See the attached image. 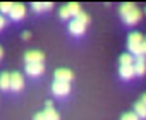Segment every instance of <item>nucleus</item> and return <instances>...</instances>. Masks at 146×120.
Returning a JSON list of instances; mask_svg holds the SVG:
<instances>
[{
	"label": "nucleus",
	"mask_w": 146,
	"mask_h": 120,
	"mask_svg": "<svg viewBox=\"0 0 146 120\" xmlns=\"http://www.w3.org/2000/svg\"><path fill=\"white\" fill-rule=\"evenodd\" d=\"M119 14L125 24H136L141 19V11L134 4H122L119 9Z\"/></svg>",
	"instance_id": "nucleus-1"
},
{
	"label": "nucleus",
	"mask_w": 146,
	"mask_h": 120,
	"mask_svg": "<svg viewBox=\"0 0 146 120\" xmlns=\"http://www.w3.org/2000/svg\"><path fill=\"white\" fill-rule=\"evenodd\" d=\"M141 43H143V34L141 33H131L127 38V48L131 51V55L139 57L141 55Z\"/></svg>",
	"instance_id": "nucleus-2"
},
{
	"label": "nucleus",
	"mask_w": 146,
	"mask_h": 120,
	"mask_svg": "<svg viewBox=\"0 0 146 120\" xmlns=\"http://www.w3.org/2000/svg\"><path fill=\"white\" fill-rule=\"evenodd\" d=\"M43 60H45V55H43L41 51H38V50H29V51H26V55H24L26 65H28V64H43Z\"/></svg>",
	"instance_id": "nucleus-3"
},
{
	"label": "nucleus",
	"mask_w": 146,
	"mask_h": 120,
	"mask_svg": "<svg viewBox=\"0 0 146 120\" xmlns=\"http://www.w3.org/2000/svg\"><path fill=\"white\" fill-rule=\"evenodd\" d=\"M52 93L55 96H65L70 93V84L69 82H60V81H55L52 84Z\"/></svg>",
	"instance_id": "nucleus-4"
},
{
	"label": "nucleus",
	"mask_w": 146,
	"mask_h": 120,
	"mask_svg": "<svg viewBox=\"0 0 146 120\" xmlns=\"http://www.w3.org/2000/svg\"><path fill=\"white\" fill-rule=\"evenodd\" d=\"M24 16H26V7H24L23 4H14V5H12V11H11V14H9V17L14 19V21H21Z\"/></svg>",
	"instance_id": "nucleus-5"
},
{
	"label": "nucleus",
	"mask_w": 146,
	"mask_h": 120,
	"mask_svg": "<svg viewBox=\"0 0 146 120\" xmlns=\"http://www.w3.org/2000/svg\"><path fill=\"white\" fill-rule=\"evenodd\" d=\"M24 88V79L19 72H12L11 74V89L14 91H21Z\"/></svg>",
	"instance_id": "nucleus-6"
},
{
	"label": "nucleus",
	"mask_w": 146,
	"mask_h": 120,
	"mask_svg": "<svg viewBox=\"0 0 146 120\" xmlns=\"http://www.w3.org/2000/svg\"><path fill=\"white\" fill-rule=\"evenodd\" d=\"M134 72H136V76L146 74V60H144L143 55H139V57L134 58Z\"/></svg>",
	"instance_id": "nucleus-7"
},
{
	"label": "nucleus",
	"mask_w": 146,
	"mask_h": 120,
	"mask_svg": "<svg viewBox=\"0 0 146 120\" xmlns=\"http://www.w3.org/2000/svg\"><path fill=\"white\" fill-rule=\"evenodd\" d=\"M55 81H60V82H70L72 81V72L69 69H57L55 71Z\"/></svg>",
	"instance_id": "nucleus-8"
},
{
	"label": "nucleus",
	"mask_w": 146,
	"mask_h": 120,
	"mask_svg": "<svg viewBox=\"0 0 146 120\" xmlns=\"http://www.w3.org/2000/svg\"><path fill=\"white\" fill-rule=\"evenodd\" d=\"M43 71H45L43 64H28L26 65V74L31 76V77H36V76L43 74Z\"/></svg>",
	"instance_id": "nucleus-9"
},
{
	"label": "nucleus",
	"mask_w": 146,
	"mask_h": 120,
	"mask_svg": "<svg viewBox=\"0 0 146 120\" xmlns=\"http://www.w3.org/2000/svg\"><path fill=\"white\" fill-rule=\"evenodd\" d=\"M84 29H86V26H84V24H81V22H79V21H76V19H72V21L69 22V31L74 34V36L83 34V33H84Z\"/></svg>",
	"instance_id": "nucleus-10"
},
{
	"label": "nucleus",
	"mask_w": 146,
	"mask_h": 120,
	"mask_svg": "<svg viewBox=\"0 0 146 120\" xmlns=\"http://www.w3.org/2000/svg\"><path fill=\"white\" fill-rule=\"evenodd\" d=\"M119 74H120L122 79H132V77L136 76L134 65H120V67H119Z\"/></svg>",
	"instance_id": "nucleus-11"
},
{
	"label": "nucleus",
	"mask_w": 146,
	"mask_h": 120,
	"mask_svg": "<svg viewBox=\"0 0 146 120\" xmlns=\"http://www.w3.org/2000/svg\"><path fill=\"white\" fill-rule=\"evenodd\" d=\"M0 89H11V74L9 72H2L0 74Z\"/></svg>",
	"instance_id": "nucleus-12"
},
{
	"label": "nucleus",
	"mask_w": 146,
	"mask_h": 120,
	"mask_svg": "<svg viewBox=\"0 0 146 120\" xmlns=\"http://www.w3.org/2000/svg\"><path fill=\"white\" fill-rule=\"evenodd\" d=\"M134 113L137 115V118H146V106L141 101H137L134 105Z\"/></svg>",
	"instance_id": "nucleus-13"
},
{
	"label": "nucleus",
	"mask_w": 146,
	"mask_h": 120,
	"mask_svg": "<svg viewBox=\"0 0 146 120\" xmlns=\"http://www.w3.org/2000/svg\"><path fill=\"white\" fill-rule=\"evenodd\" d=\"M119 64H120V65H134V57H132L131 53H124V55H120V58H119Z\"/></svg>",
	"instance_id": "nucleus-14"
},
{
	"label": "nucleus",
	"mask_w": 146,
	"mask_h": 120,
	"mask_svg": "<svg viewBox=\"0 0 146 120\" xmlns=\"http://www.w3.org/2000/svg\"><path fill=\"white\" fill-rule=\"evenodd\" d=\"M67 9H69V12H70V16H72V17H76V16L81 12V5H79V4H76V2L67 4Z\"/></svg>",
	"instance_id": "nucleus-15"
},
{
	"label": "nucleus",
	"mask_w": 146,
	"mask_h": 120,
	"mask_svg": "<svg viewBox=\"0 0 146 120\" xmlns=\"http://www.w3.org/2000/svg\"><path fill=\"white\" fill-rule=\"evenodd\" d=\"M45 117H46V120H60V117H58V113L53 110V108H45Z\"/></svg>",
	"instance_id": "nucleus-16"
},
{
	"label": "nucleus",
	"mask_w": 146,
	"mask_h": 120,
	"mask_svg": "<svg viewBox=\"0 0 146 120\" xmlns=\"http://www.w3.org/2000/svg\"><path fill=\"white\" fill-rule=\"evenodd\" d=\"M74 19H76V21H79V22H81V24H84V26H88V24H90V21H91V19H90V16H88L86 12H79Z\"/></svg>",
	"instance_id": "nucleus-17"
},
{
	"label": "nucleus",
	"mask_w": 146,
	"mask_h": 120,
	"mask_svg": "<svg viewBox=\"0 0 146 120\" xmlns=\"http://www.w3.org/2000/svg\"><path fill=\"white\" fill-rule=\"evenodd\" d=\"M12 5L14 4H11V2H0V12H2V14H11Z\"/></svg>",
	"instance_id": "nucleus-18"
},
{
	"label": "nucleus",
	"mask_w": 146,
	"mask_h": 120,
	"mask_svg": "<svg viewBox=\"0 0 146 120\" xmlns=\"http://www.w3.org/2000/svg\"><path fill=\"white\" fill-rule=\"evenodd\" d=\"M58 14H60V19H69V17H72V16H70V12H69V9H67V5H65V7H62Z\"/></svg>",
	"instance_id": "nucleus-19"
},
{
	"label": "nucleus",
	"mask_w": 146,
	"mask_h": 120,
	"mask_svg": "<svg viewBox=\"0 0 146 120\" xmlns=\"http://www.w3.org/2000/svg\"><path fill=\"white\" fill-rule=\"evenodd\" d=\"M120 120H139V118H137V115L134 111H129V113H124Z\"/></svg>",
	"instance_id": "nucleus-20"
},
{
	"label": "nucleus",
	"mask_w": 146,
	"mask_h": 120,
	"mask_svg": "<svg viewBox=\"0 0 146 120\" xmlns=\"http://www.w3.org/2000/svg\"><path fill=\"white\" fill-rule=\"evenodd\" d=\"M31 7H33L35 12H41V11H45V4H40V2H35Z\"/></svg>",
	"instance_id": "nucleus-21"
},
{
	"label": "nucleus",
	"mask_w": 146,
	"mask_h": 120,
	"mask_svg": "<svg viewBox=\"0 0 146 120\" xmlns=\"http://www.w3.org/2000/svg\"><path fill=\"white\" fill-rule=\"evenodd\" d=\"M141 55L143 57L146 55V38H143V43H141Z\"/></svg>",
	"instance_id": "nucleus-22"
},
{
	"label": "nucleus",
	"mask_w": 146,
	"mask_h": 120,
	"mask_svg": "<svg viewBox=\"0 0 146 120\" xmlns=\"http://www.w3.org/2000/svg\"><path fill=\"white\" fill-rule=\"evenodd\" d=\"M33 120H46V117H45V113H43V111H41V113H36V115H35V118H33Z\"/></svg>",
	"instance_id": "nucleus-23"
},
{
	"label": "nucleus",
	"mask_w": 146,
	"mask_h": 120,
	"mask_svg": "<svg viewBox=\"0 0 146 120\" xmlns=\"http://www.w3.org/2000/svg\"><path fill=\"white\" fill-rule=\"evenodd\" d=\"M4 26H5V19H4V16H2V14H0V29H2Z\"/></svg>",
	"instance_id": "nucleus-24"
},
{
	"label": "nucleus",
	"mask_w": 146,
	"mask_h": 120,
	"mask_svg": "<svg viewBox=\"0 0 146 120\" xmlns=\"http://www.w3.org/2000/svg\"><path fill=\"white\" fill-rule=\"evenodd\" d=\"M23 38H24V40H29V38H31V33H29V31H24V33H23Z\"/></svg>",
	"instance_id": "nucleus-25"
},
{
	"label": "nucleus",
	"mask_w": 146,
	"mask_h": 120,
	"mask_svg": "<svg viewBox=\"0 0 146 120\" xmlns=\"http://www.w3.org/2000/svg\"><path fill=\"white\" fill-rule=\"evenodd\" d=\"M45 106H46V108H53V101H52V100H48V101L45 103Z\"/></svg>",
	"instance_id": "nucleus-26"
},
{
	"label": "nucleus",
	"mask_w": 146,
	"mask_h": 120,
	"mask_svg": "<svg viewBox=\"0 0 146 120\" xmlns=\"http://www.w3.org/2000/svg\"><path fill=\"white\" fill-rule=\"evenodd\" d=\"M141 103H143V105H144V106H146V93H144V94H143V96H141Z\"/></svg>",
	"instance_id": "nucleus-27"
},
{
	"label": "nucleus",
	"mask_w": 146,
	"mask_h": 120,
	"mask_svg": "<svg viewBox=\"0 0 146 120\" xmlns=\"http://www.w3.org/2000/svg\"><path fill=\"white\" fill-rule=\"evenodd\" d=\"M2 55H4V50H2V46H0V58H2Z\"/></svg>",
	"instance_id": "nucleus-28"
},
{
	"label": "nucleus",
	"mask_w": 146,
	"mask_h": 120,
	"mask_svg": "<svg viewBox=\"0 0 146 120\" xmlns=\"http://www.w3.org/2000/svg\"><path fill=\"white\" fill-rule=\"evenodd\" d=\"M144 12H146V11H144Z\"/></svg>",
	"instance_id": "nucleus-29"
}]
</instances>
